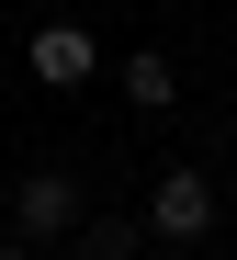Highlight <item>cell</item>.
<instances>
[{
  "label": "cell",
  "mask_w": 237,
  "mask_h": 260,
  "mask_svg": "<svg viewBox=\"0 0 237 260\" xmlns=\"http://www.w3.org/2000/svg\"><path fill=\"white\" fill-rule=\"evenodd\" d=\"M215 215H226V181L192 170V158H170L158 181H147V249H204Z\"/></svg>",
  "instance_id": "1"
},
{
  "label": "cell",
  "mask_w": 237,
  "mask_h": 260,
  "mask_svg": "<svg viewBox=\"0 0 237 260\" xmlns=\"http://www.w3.org/2000/svg\"><path fill=\"white\" fill-rule=\"evenodd\" d=\"M79 215H90V192H79V170H57V158L12 181V238H34V249H68Z\"/></svg>",
  "instance_id": "2"
},
{
  "label": "cell",
  "mask_w": 237,
  "mask_h": 260,
  "mask_svg": "<svg viewBox=\"0 0 237 260\" xmlns=\"http://www.w3.org/2000/svg\"><path fill=\"white\" fill-rule=\"evenodd\" d=\"M23 68H34V91H90L102 46H90V23H34L23 34Z\"/></svg>",
  "instance_id": "3"
},
{
  "label": "cell",
  "mask_w": 237,
  "mask_h": 260,
  "mask_svg": "<svg viewBox=\"0 0 237 260\" xmlns=\"http://www.w3.org/2000/svg\"><path fill=\"white\" fill-rule=\"evenodd\" d=\"M113 79H124V102H136V113H170V102H181V68H170L158 46H136V57H113Z\"/></svg>",
  "instance_id": "4"
},
{
  "label": "cell",
  "mask_w": 237,
  "mask_h": 260,
  "mask_svg": "<svg viewBox=\"0 0 237 260\" xmlns=\"http://www.w3.org/2000/svg\"><path fill=\"white\" fill-rule=\"evenodd\" d=\"M68 249H79V260H136V249H147V215H79Z\"/></svg>",
  "instance_id": "5"
},
{
  "label": "cell",
  "mask_w": 237,
  "mask_h": 260,
  "mask_svg": "<svg viewBox=\"0 0 237 260\" xmlns=\"http://www.w3.org/2000/svg\"><path fill=\"white\" fill-rule=\"evenodd\" d=\"M0 260H45V249H34V238H0Z\"/></svg>",
  "instance_id": "6"
},
{
  "label": "cell",
  "mask_w": 237,
  "mask_h": 260,
  "mask_svg": "<svg viewBox=\"0 0 237 260\" xmlns=\"http://www.w3.org/2000/svg\"><path fill=\"white\" fill-rule=\"evenodd\" d=\"M226 192H237V158H226Z\"/></svg>",
  "instance_id": "7"
}]
</instances>
